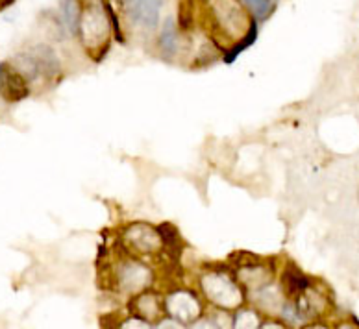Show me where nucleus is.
Segmentation results:
<instances>
[{
    "mask_svg": "<svg viewBox=\"0 0 359 329\" xmlns=\"http://www.w3.org/2000/svg\"><path fill=\"white\" fill-rule=\"evenodd\" d=\"M163 305L165 316L178 320L185 326H191L193 322L204 316V305H202L201 298L193 293L180 290V293L170 294L163 300Z\"/></svg>",
    "mask_w": 359,
    "mask_h": 329,
    "instance_id": "1",
    "label": "nucleus"
},
{
    "mask_svg": "<svg viewBox=\"0 0 359 329\" xmlns=\"http://www.w3.org/2000/svg\"><path fill=\"white\" fill-rule=\"evenodd\" d=\"M130 309H132V314L147 320L150 324H156L158 320H161L165 316L163 300L159 298V294L147 293V290L135 296Z\"/></svg>",
    "mask_w": 359,
    "mask_h": 329,
    "instance_id": "2",
    "label": "nucleus"
},
{
    "mask_svg": "<svg viewBox=\"0 0 359 329\" xmlns=\"http://www.w3.org/2000/svg\"><path fill=\"white\" fill-rule=\"evenodd\" d=\"M126 13H128L130 22L135 26H141L144 30H154L159 19V4L156 2H128Z\"/></svg>",
    "mask_w": 359,
    "mask_h": 329,
    "instance_id": "3",
    "label": "nucleus"
},
{
    "mask_svg": "<svg viewBox=\"0 0 359 329\" xmlns=\"http://www.w3.org/2000/svg\"><path fill=\"white\" fill-rule=\"evenodd\" d=\"M0 93L8 100H19L28 94V89L25 88L21 78L17 76L8 65H0Z\"/></svg>",
    "mask_w": 359,
    "mask_h": 329,
    "instance_id": "4",
    "label": "nucleus"
},
{
    "mask_svg": "<svg viewBox=\"0 0 359 329\" xmlns=\"http://www.w3.org/2000/svg\"><path fill=\"white\" fill-rule=\"evenodd\" d=\"M263 320V314L254 307H239L233 313V329H259Z\"/></svg>",
    "mask_w": 359,
    "mask_h": 329,
    "instance_id": "5",
    "label": "nucleus"
},
{
    "mask_svg": "<svg viewBox=\"0 0 359 329\" xmlns=\"http://www.w3.org/2000/svg\"><path fill=\"white\" fill-rule=\"evenodd\" d=\"M176 47H178V31H176L175 21L167 19L163 31H161V48L165 54H175Z\"/></svg>",
    "mask_w": 359,
    "mask_h": 329,
    "instance_id": "6",
    "label": "nucleus"
},
{
    "mask_svg": "<svg viewBox=\"0 0 359 329\" xmlns=\"http://www.w3.org/2000/svg\"><path fill=\"white\" fill-rule=\"evenodd\" d=\"M60 13H62V22L63 26H67V30L71 34H76L78 28V10L74 2H63L60 6Z\"/></svg>",
    "mask_w": 359,
    "mask_h": 329,
    "instance_id": "7",
    "label": "nucleus"
},
{
    "mask_svg": "<svg viewBox=\"0 0 359 329\" xmlns=\"http://www.w3.org/2000/svg\"><path fill=\"white\" fill-rule=\"evenodd\" d=\"M117 329H154V324H150L147 320L139 318L135 314H130L126 318L121 320Z\"/></svg>",
    "mask_w": 359,
    "mask_h": 329,
    "instance_id": "8",
    "label": "nucleus"
},
{
    "mask_svg": "<svg viewBox=\"0 0 359 329\" xmlns=\"http://www.w3.org/2000/svg\"><path fill=\"white\" fill-rule=\"evenodd\" d=\"M247 6H250L252 13L256 19H267V15L272 11V2H247Z\"/></svg>",
    "mask_w": 359,
    "mask_h": 329,
    "instance_id": "9",
    "label": "nucleus"
},
{
    "mask_svg": "<svg viewBox=\"0 0 359 329\" xmlns=\"http://www.w3.org/2000/svg\"><path fill=\"white\" fill-rule=\"evenodd\" d=\"M154 329H187V326L178 322V320L169 318V316H163V318L156 322Z\"/></svg>",
    "mask_w": 359,
    "mask_h": 329,
    "instance_id": "10",
    "label": "nucleus"
},
{
    "mask_svg": "<svg viewBox=\"0 0 359 329\" xmlns=\"http://www.w3.org/2000/svg\"><path fill=\"white\" fill-rule=\"evenodd\" d=\"M187 329H217V328H215V324H213V322L208 318V316H202V318H198L191 326H187Z\"/></svg>",
    "mask_w": 359,
    "mask_h": 329,
    "instance_id": "11",
    "label": "nucleus"
},
{
    "mask_svg": "<svg viewBox=\"0 0 359 329\" xmlns=\"http://www.w3.org/2000/svg\"><path fill=\"white\" fill-rule=\"evenodd\" d=\"M259 329H291L289 326H285L282 320L278 318H265L263 320V324Z\"/></svg>",
    "mask_w": 359,
    "mask_h": 329,
    "instance_id": "12",
    "label": "nucleus"
},
{
    "mask_svg": "<svg viewBox=\"0 0 359 329\" xmlns=\"http://www.w3.org/2000/svg\"><path fill=\"white\" fill-rule=\"evenodd\" d=\"M300 329H332L328 324H324V322H320V320H317V322H309V324L302 326Z\"/></svg>",
    "mask_w": 359,
    "mask_h": 329,
    "instance_id": "13",
    "label": "nucleus"
},
{
    "mask_svg": "<svg viewBox=\"0 0 359 329\" xmlns=\"http://www.w3.org/2000/svg\"><path fill=\"white\" fill-rule=\"evenodd\" d=\"M335 329H359V326L355 322H352V320H344L339 326H335Z\"/></svg>",
    "mask_w": 359,
    "mask_h": 329,
    "instance_id": "14",
    "label": "nucleus"
}]
</instances>
